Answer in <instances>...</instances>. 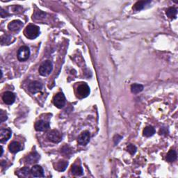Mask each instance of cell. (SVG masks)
<instances>
[{"mask_svg": "<svg viewBox=\"0 0 178 178\" xmlns=\"http://www.w3.org/2000/svg\"><path fill=\"white\" fill-rule=\"evenodd\" d=\"M24 36L29 39H35L39 36L40 29L38 26L34 24H29L28 25L24 31Z\"/></svg>", "mask_w": 178, "mask_h": 178, "instance_id": "cell-1", "label": "cell"}, {"mask_svg": "<svg viewBox=\"0 0 178 178\" xmlns=\"http://www.w3.org/2000/svg\"><path fill=\"white\" fill-rule=\"evenodd\" d=\"M53 70V65L50 61H45L39 68V73L42 76H48Z\"/></svg>", "mask_w": 178, "mask_h": 178, "instance_id": "cell-2", "label": "cell"}, {"mask_svg": "<svg viewBox=\"0 0 178 178\" xmlns=\"http://www.w3.org/2000/svg\"><path fill=\"white\" fill-rule=\"evenodd\" d=\"M90 93V88L86 84H82L78 86L77 89V97L80 99L85 98L88 97Z\"/></svg>", "mask_w": 178, "mask_h": 178, "instance_id": "cell-3", "label": "cell"}, {"mask_svg": "<svg viewBox=\"0 0 178 178\" xmlns=\"http://www.w3.org/2000/svg\"><path fill=\"white\" fill-rule=\"evenodd\" d=\"M30 50L27 46H23L18 49L17 57L20 61H25L29 58Z\"/></svg>", "mask_w": 178, "mask_h": 178, "instance_id": "cell-4", "label": "cell"}, {"mask_svg": "<svg viewBox=\"0 0 178 178\" xmlns=\"http://www.w3.org/2000/svg\"><path fill=\"white\" fill-rule=\"evenodd\" d=\"M53 103L58 109L63 108L65 104V95L62 93H58L53 98Z\"/></svg>", "mask_w": 178, "mask_h": 178, "instance_id": "cell-5", "label": "cell"}, {"mask_svg": "<svg viewBox=\"0 0 178 178\" xmlns=\"http://www.w3.org/2000/svg\"><path fill=\"white\" fill-rule=\"evenodd\" d=\"M48 139L51 142L58 143L62 140L61 134L58 130H52L48 134Z\"/></svg>", "mask_w": 178, "mask_h": 178, "instance_id": "cell-6", "label": "cell"}, {"mask_svg": "<svg viewBox=\"0 0 178 178\" xmlns=\"http://www.w3.org/2000/svg\"><path fill=\"white\" fill-rule=\"evenodd\" d=\"M23 27V22L20 20H13L8 24V29L11 32H18L21 30Z\"/></svg>", "mask_w": 178, "mask_h": 178, "instance_id": "cell-7", "label": "cell"}, {"mask_svg": "<svg viewBox=\"0 0 178 178\" xmlns=\"http://www.w3.org/2000/svg\"><path fill=\"white\" fill-rule=\"evenodd\" d=\"M43 89L42 84L37 82V81H34V82H31L29 86H28V89L32 93H37L40 91H41Z\"/></svg>", "mask_w": 178, "mask_h": 178, "instance_id": "cell-8", "label": "cell"}, {"mask_svg": "<svg viewBox=\"0 0 178 178\" xmlns=\"http://www.w3.org/2000/svg\"><path fill=\"white\" fill-rule=\"evenodd\" d=\"M2 99L5 104H12L15 100V95L11 91L5 92L2 96Z\"/></svg>", "mask_w": 178, "mask_h": 178, "instance_id": "cell-9", "label": "cell"}, {"mask_svg": "<svg viewBox=\"0 0 178 178\" xmlns=\"http://www.w3.org/2000/svg\"><path fill=\"white\" fill-rule=\"evenodd\" d=\"M90 138V133L88 131H84L78 137V143L82 145H86L89 142Z\"/></svg>", "mask_w": 178, "mask_h": 178, "instance_id": "cell-10", "label": "cell"}, {"mask_svg": "<svg viewBox=\"0 0 178 178\" xmlns=\"http://www.w3.org/2000/svg\"><path fill=\"white\" fill-rule=\"evenodd\" d=\"M49 128V123L48 122L40 120L37 121L35 124V129L38 132H43L48 130Z\"/></svg>", "mask_w": 178, "mask_h": 178, "instance_id": "cell-11", "label": "cell"}, {"mask_svg": "<svg viewBox=\"0 0 178 178\" xmlns=\"http://www.w3.org/2000/svg\"><path fill=\"white\" fill-rule=\"evenodd\" d=\"M32 175L35 177H44V171L43 168L38 165H33V167L31 170Z\"/></svg>", "mask_w": 178, "mask_h": 178, "instance_id": "cell-12", "label": "cell"}, {"mask_svg": "<svg viewBox=\"0 0 178 178\" xmlns=\"http://www.w3.org/2000/svg\"><path fill=\"white\" fill-rule=\"evenodd\" d=\"M11 131L9 129H2L0 131V141L1 143L7 142L11 138Z\"/></svg>", "mask_w": 178, "mask_h": 178, "instance_id": "cell-13", "label": "cell"}, {"mask_svg": "<svg viewBox=\"0 0 178 178\" xmlns=\"http://www.w3.org/2000/svg\"><path fill=\"white\" fill-rule=\"evenodd\" d=\"M8 149L11 153H17L19 152L21 149V145L18 142L13 141L10 143V145H8Z\"/></svg>", "mask_w": 178, "mask_h": 178, "instance_id": "cell-14", "label": "cell"}, {"mask_svg": "<svg viewBox=\"0 0 178 178\" xmlns=\"http://www.w3.org/2000/svg\"><path fill=\"white\" fill-rule=\"evenodd\" d=\"M72 173L74 175H78V176H80V175H82L84 174V170H83V168L80 165H78V164H74L73 166H72Z\"/></svg>", "mask_w": 178, "mask_h": 178, "instance_id": "cell-15", "label": "cell"}, {"mask_svg": "<svg viewBox=\"0 0 178 178\" xmlns=\"http://www.w3.org/2000/svg\"><path fill=\"white\" fill-rule=\"evenodd\" d=\"M150 3V1H140V2H137L134 5L133 7V9L134 11H139L142 10V9L144 8L145 6Z\"/></svg>", "mask_w": 178, "mask_h": 178, "instance_id": "cell-16", "label": "cell"}, {"mask_svg": "<svg viewBox=\"0 0 178 178\" xmlns=\"http://www.w3.org/2000/svg\"><path fill=\"white\" fill-rule=\"evenodd\" d=\"M68 163L66 161H59L55 165V169L58 171H64L68 166Z\"/></svg>", "mask_w": 178, "mask_h": 178, "instance_id": "cell-17", "label": "cell"}, {"mask_svg": "<svg viewBox=\"0 0 178 178\" xmlns=\"http://www.w3.org/2000/svg\"><path fill=\"white\" fill-rule=\"evenodd\" d=\"M177 13V8H175V7L168 8L166 10V12H165V14H166L167 16L170 18V19H175V18H176Z\"/></svg>", "mask_w": 178, "mask_h": 178, "instance_id": "cell-18", "label": "cell"}, {"mask_svg": "<svg viewBox=\"0 0 178 178\" xmlns=\"http://www.w3.org/2000/svg\"><path fill=\"white\" fill-rule=\"evenodd\" d=\"M39 159V155L37 154L36 152H32L30 155L27 156V162L29 164L34 163V162H37Z\"/></svg>", "mask_w": 178, "mask_h": 178, "instance_id": "cell-19", "label": "cell"}, {"mask_svg": "<svg viewBox=\"0 0 178 178\" xmlns=\"http://www.w3.org/2000/svg\"><path fill=\"white\" fill-rule=\"evenodd\" d=\"M155 133V128L152 126H148L146 127L144 130H143V136L146 137H150L153 136Z\"/></svg>", "mask_w": 178, "mask_h": 178, "instance_id": "cell-20", "label": "cell"}, {"mask_svg": "<svg viewBox=\"0 0 178 178\" xmlns=\"http://www.w3.org/2000/svg\"><path fill=\"white\" fill-rule=\"evenodd\" d=\"M177 159V153L174 150H170L166 155V160L168 162H173Z\"/></svg>", "mask_w": 178, "mask_h": 178, "instance_id": "cell-21", "label": "cell"}, {"mask_svg": "<svg viewBox=\"0 0 178 178\" xmlns=\"http://www.w3.org/2000/svg\"><path fill=\"white\" fill-rule=\"evenodd\" d=\"M143 90V86L141 84H134L131 86V91L132 93H139L140 92H141Z\"/></svg>", "mask_w": 178, "mask_h": 178, "instance_id": "cell-22", "label": "cell"}, {"mask_svg": "<svg viewBox=\"0 0 178 178\" xmlns=\"http://www.w3.org/2000/svg\"><path fill=\"white\" fill-rule=\"evenodd\" d=\"M29 173H31V170L29 167H24L19 170L18 175L19 177H27L29 176Z\"/></svg>", "mask_w": 178, "mask_h": 178, "instance_id": "cell-23", "label": "cell"}, {"mask_svg": "<svg viewBox=\"0 0 178 178\" xmlns=\"http://www.w3.org/2000/svg\"><path fill=\"white\" fill-rule=\"evenodd\" d=\"M127 151L129 152L131 155H134L136 152V148L134 145L130 144L127 146Z\"/></svg>", "mask_w": 178, "mask_h": 178, "instance_id": "cell-24", "label": "cell"}, {"mask_svg": "<svg viewBox=\"0 0 178 178\" xmlns=\"http://www.w3.org/2000/svg\"><path fill=\"white\" fill-rule=\"evenodd\" d=\"M7 115L4 111H1L0 112V119H1V123H3L7 120Z\"/></svg>", "mask_w": 178, "mask_h": 178, "instance_id": "cell-25", "label": "cell"}, {"mask_svg": "<svg viewBox=\"0 0 178 178\" xmlns=\"http://www.w3.org/2000/svg\"><path fill=\"white\" fill-rule=\"evenodd\" d=\"M2 154H3V148L2 147V153H1V156L2 155Z\"/></svg>", "mask_w": 178, "mask_h": 178, "instance_id": "cell-26", "label": "cell"}]
</instances>
